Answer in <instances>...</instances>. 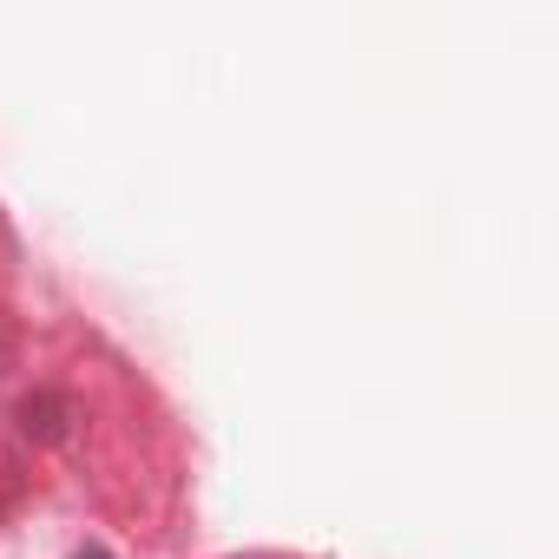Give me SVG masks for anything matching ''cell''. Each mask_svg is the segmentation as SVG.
Instances as JSON below:
<instances>
[{
    "label": "cell",
    "mask_w": 559,
    "mask_h": 559,
    "mask_svg": "<svg viewBox=\"0 0 559 559\" xmlns=\"http://www.w3.org/2000/svg\"><path fill=\"white\" fill-rule=\"evenodd\" d=\"M14 362H21V323H14L8 304H0V382L14 376Z\"/></svg>",
    "instance_id": "cell-2"
},
{
    "label": "cell",
    "mask_w": 559,
    "mask_h": 559,
    "mask_svg": "<svg viewBox=\"0 0 559 559\" xmlns=\"http://www.w3.org/2000/svg\"><path fill=\"white\" fill-rule=\"evenodd\" d=\"M14 421H21V435H27V441H40V448H60V441L73 435L80 408H73V395H60V389H34V395H21Z\"/></svg>",
    "instance_id": "cell-1"
},
{
    "label": "cell",
    "mask_w": 559,
    "mask_h": 559,
    "mask_svg": "<svg viewBox=\"0 0 559 559\" xmlns=\"http://www.w3.org/2000/svg\"><path fill=\"white\" fill-rule=\"evenodd\" d=\"M73 559H112V552H106V546H80Z\"/></svg>",
    "instance_id": "cell-3"
}]
</instances>
